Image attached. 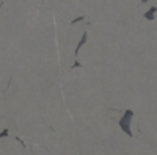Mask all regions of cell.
<instances>
[{"label": "cell", "mask_w": 157, "mask_h": 155, "mask_svg": "<svg viewBox=\"0 0 157 155\" xmlns=\"http://www.w3.org/2000/svg\"><path fill=\"white\" fill-rule=\"evenodd\" d=\"M130 118H132V111H127V113H126V116L120 121V124H121V128H123V130H124L127 135L132 136V132L129 130V121H130Z\"/></svg>", "instance_id": "cell-1"}, {"label": "cell", "mask_w": 157, "mask_h": 155, "mask_svg": "<svg viewBox=\"0 0 157 155\" xmlns=\"http://www.w3.org/2000/svg\"><path fill=\"white\" fill-rule=\"evenodd\" d=\"M154 13H157V8H151L146 14H145V17H146L148 20H152V19H154Z\"/></svg>", "instance_id": "cell-2"}, {"label": "cell", "mask_w": 157, "mask_h": 155, "mask_svg": "<svg viewBox=\"0 0 157 155\" xmlns=\"http://www.w3.org/2000/svg\"><path fill=\"white\" fill-rule=\"evenodd\" d=\"M141 2H148V0H141Z\"/></svg>", "instance_id": "cell-3"}]
</instances>
